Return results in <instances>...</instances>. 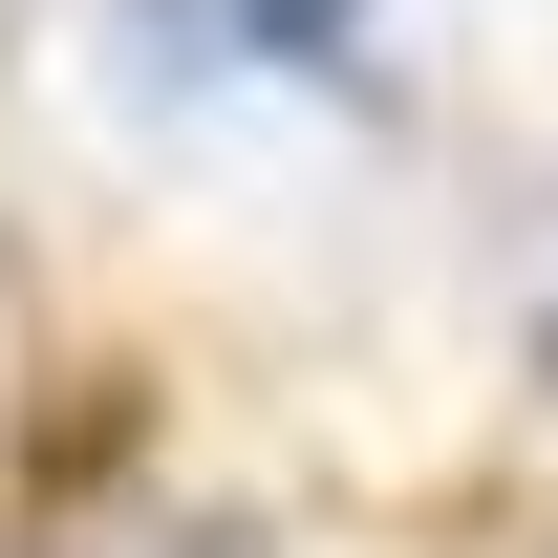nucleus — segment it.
<instances>
[{"instance_id":"nucleus-1","label":"nucleus","mask_w":558,"mask_h":558,"mask_svg":"<svg viewBox=\"0 0 558 558\" xmlns=\"http://www.w3.org/2000/svg\"><path fill=\"white\" fill-rule=\"evenodd\" d=\"M172 22H258V65H344L365 0H172Z\"/></svg>"}]
</instances>
